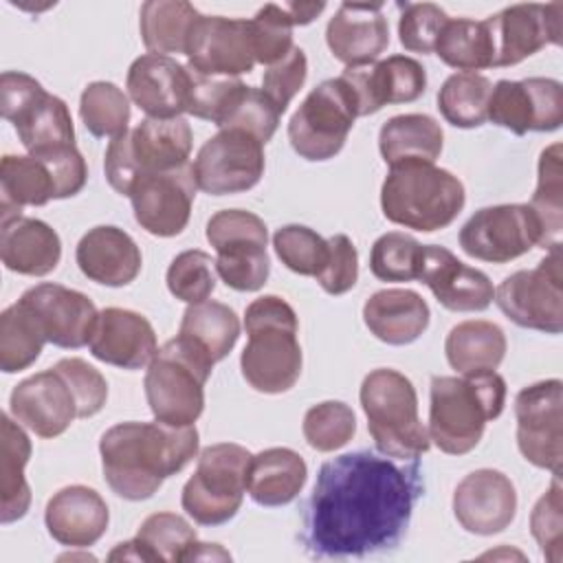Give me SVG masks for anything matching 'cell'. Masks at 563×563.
Wrapping results in <instances>:
<instances>
[{"label":"cell","instance_id":"obj_1","mask_svg":"<svg viewBox=\"0 0 563 563\" xmlns=\"http://www.w3.org/2000/svg\"><path fill=\"white\" fill-rule=\"evenodd\" d=\"M422 495L418 460L352 451L321 464L303 506L301 543L312 556H367L398 545Z\"/></svg>","mask_w":563,"mask_h":563},{"label":"cell","instance_id":"obj_2","mask_svg":"<svg viewBox=\"0 0 563 563\" xmlns=\"http://www.w3.org/2000/svg\"><path fill=\"white\" fill-rule=\"evenodd\" d=\"M99 453L112 493L141 501L196 457L198 431L194 424L174 427L158 420L119 422L101 435Z\"/></svg>","mask_w":563,"mask_h":563},{"label":"cell","instance_id":"obj_3","mask_svg":"<svg viewBox=\"0 0 563 563\" xmlns=\"http://www.w3.org/2000/svg\"><path fill=\"white\" fill-rule=\"evenodd\" d=\"M506 405V380L497 372L433 376L429 389V440L449 455L473 451Z\"/></svg>","mask_w":563,"mask_h":563},{"label":"cell","instance_id":"obj_4","mask_svg":"<svg viewBox=\"0 0 563 563\" xmlns=\"http://www.w3.org/2000/svg\"><path fill=\"white\" fill-rule=\"evenodd\" d=\"M244 328L249 334L240 356L244 380L262 394H282L295 387L303 358L292 306L277 295L257 297L246 306Z\"/></svg>","mask_w":563,"mask_h":563},{"label":"cell","instance_id":"obj_5","mask_svg":"<svg viewBox=\"0 0 563 563\" xmlns=\"http://www.w3.org/2000/svg\"><path fill=\"white\" fill-rule=\"evenodd\" d=\"M466 191L457 176L433 163L389 167L380 187L383 216L400 227L433 233L449 227L464 209Z\"/></svg>","mask_w":563,"mask_h":563},{"label":"cell","instance_id":"obj_6","mask_svg":"<svg viewBox=\"0 0 563 563\" xmlns=\"http://www.w3.org/2000/svg\"><path fill=\"white\" fill-rule=\"evenodd\" d=\"M358 398L369 435L383 455L418 460L429 451L431 440L418 416L416 387L405 374L391 367L372 369L361 383Z\"/></svg>","mask_w":563,"mask_h":563},{"label":"cell","instance_id":"obj_7","mask_svg":"<svg viewBox=\"0 0 563 563\" xmlns=\"http://www.w3.org/2000/svg\"><path fill=\"white\" fill-rule=\"evenodd\" d=\"M213 365L207 354L178 334L161 345L143 378L154 420L174 427L196 424L205 409V385Z\"/></svg>","mask_w":563,"mask_h":563},{"label":"cell","instance_id":"obj_8","mask_svg":"<svg viewBox=\"0 0 563 563\" xmlns=\"http://www.w3.org/2000/svg\"><path fill=\"white\" fill-rule=\"evenodd\" d=\"M191 145L194 134L187 119L145 117L134 130L110 141L103 158L106 178L117 194L130 196L141 176L187 165Z\"/></svg>","mask_w":563,"mask_h":563},{"label":"cell","instance_id":"obj_9","mask_svg":"<svg viewBox=\"0 0 563 563\" xmlns=\"http://www.w3.org/2000/svg\"><path fill=\"white\" fill-rule=\"evenodd\" d=\"M0 110L13 123L31 156L75 147V128L66 101L46 92L35 77L4 70L0 75Z\"/></svg>","mask_w":563,"mask_h":563},{"label":"cell","instance_id":"obj_10","mask_svg":"<svg viewBox=\"0 0 563 563\" xmlns=\"http://www.w3.org/2000/svg\"><path fill=\"white\" fill-rule=\"evenodd\" d=\"M253 455L233 442L209 444L198 455L196 473L185 482L183 510L200 526H222L242 506Z\"/></svg>","mask_w":563,"mask_h":563},{"label":"cell","instance_id":"obj_11","mask_svg":"<svg viewBox=\"0 0 563 563\" xmlns=\"http://www.w3.org/2000/svg\"><path fill=\"white\" fill-rule=\"evenodd\" d=\"M358 117V103L339 75L314 86L288 121V141L306 161L334 158Z\"/></svg>","mask_w":563,"mask_h":563},{"label":"cell","instance_id":"obj_12","mask_svg":"<svg viewBox=\"0 0 563 563\" xmlns=\"http://www.w3.org/2000/svg\"><path fill=\"white\" fill-rule=\"evenodd\" d=\"M563 271L561 249L548 255L528 271L508 275L495 288L499 310L519 328L559 334L563 330Z\"/></svg>","mask_w":563,"mask_h":563},{"label":"cell","instance_id":"obj_13","mask_svg":"<svg viewBox=\"0 0 563 563\" xmlns=\"http://www.w3.org/2000/svg\"><path fill=\"white\" fill-rule=\"evenodd\" d=\"M563 383L559 378L539 380L523 387L515 398L517 446L537 468L561 475L563 462Z\"/></svg>","mask_w":563,"mask_h":563},{"label":"cell","instance_id":"obj_14","mask_svg":"<svg viewBox=\"0 0 563 563\" xmlns=\"http://www.w3.org/2000/svg\"><path fill=\"white\" fill-rule=\"evenodd\" d=\"M539 220L530 205H495L475 211L460 229V246L466 255L506 264L539 244Z\"/></svg>","mask_w":563,"mask_h":563},{"label":"cell","instance_id":"obj_15","mask_svg":"<svg viewBox=\"0 0 563 563\" xmlns=\"http://www.w3.org/2000/svg\"><path fill=\"white\" fill-rule=\"evenodd\" d=\"M264 143L242 130H220L191 163L198 189L209 196L240 194L264 176Z\"/></svg>","mask_w":563,"mask_h":563},{"label":"cell","instance_id":"obj_16","mask_svg":"<svg viewBox=\"0 0 563 563\" xmlns=\"http://www.w3.org/2000/svg\"><path fill=\"white\" fill-rule=\"evenodd\" d=\"M488 121L517 136L552 132L563 123V86L550 77L499 79L488 97Z\"/></svg>","mask_w":563,"mask_h":563},{"label":"cell","instance_id":"obj_17","mask_svg":"<svg viewBox=\"0 0 563 563\" xmlns=\"http://www.w3.org/2000/svg\"><path fill=\"white\" fill-rule=\"evenodd\" d=\"M563 4L521 2L486 18L493 42V68L515 66L548 44H561Z\"/></svg>","mask_w":563,"mask_h":563},{"label":"cell","instance_id":"obj_18","mask_svg":"<svg viewBox=\"0 0 563 563\" xmlns=\"http://www.w3.org/2000/svg\"><path fill=\"white\" fill-rule=\"evenodd\" d=\"M196 189L189 163L178 169L145 174L130 191L134 220L156 238H174L189 222Z\"/></svg>","mask_w":563,"mask_h":563},{"label":"cell","instance_id":"obj_19","mask_svg":"<svg viewBox=\"0 0 563 563\" xmlns=\"http://www.w3.org/2000/svg\"><path fill=\"white\" fill-rule=\"evenodd\" d=\"M187 66L209 77H238L255 66L249 20L202 15L187 40Z\"/></svg>","mask_w":563,"mask_h":563},{"label":"cell","instance_id":"obj_20","mask_svg":"<svg viewBox=\"0 0 563 563\" xmlns=\"http://www.w3.org/2000/svg\"><path fill=\"white\" fill-rule=\"evenodd\" d=\"M18 301L37 319L48 343L66 350L90 343L99 310L88 295L46 282L29 288Z\"/></svg>","mask_w":563,"mask_h":563},{"label":"cell","instance_id":"obj_21","mask_svg":"<svg viewBox=\"0 0 563 563\" xmlns=\"http://www.w3.org/2000/svg\"><path fill=\"white\" fill-rule=\"evenodd\" d=\"M453 515L471 534H497L517 515V490L501 471L477 468L455 486Z\"/></svg>","mask_w":563,"mask_h":563},{"label":"cell","instance_id":"obj_22","mask_svg":"<svg viewBox=\"0 0 563 563\" xmlns=\"http://www.w3.org/2000/svg\"><path fill=\"white\" fill-rule=\"evenodd\" d=\"M9 413L46 440L62 435L79 418L73 389L55 367L20 380L9 396Z\"/></svg>","mask_w":563,"mask_h":563},{"label":"cell","instance_id":"obj_23","mask_svg":"<svg viewBox=\"0 0 563 563\" xmlns=\"http://www.w3.org/2000/svg\"><path fill=\"white\" fill-rule=\"evenodd\" d=\"M418 279L429 286L440 306L453 312H482L493 303L495 288L486 273L466 266L449 249L422 244Z\"/></svg>","mask_w":563,"mask_h":563},{"label":"cell","instance_id":"obj_24","mask_svg":"<svg viewBox=\"0 0 563 563\" xmlns=\"http://www.w3.org/2000/svg\"><path fill=\"white\" fill-rule=\"evenodd\" d=\"M341 77L356 97L358 117L374 114L389 103H411L427 90L422 64L407 55H391L376 64L345 68Z\"/></svg>","mask_w":563,"mask_h":563},{"label":"cell","instance_id":"obj_25","mask_svg":"<svg viewBox=\"0 0 563 563\" xmlns=\"http://www.w3.org/2000/svg\"><path fill=\"white\" fill-rule=\"evenodd\" d=\"M191 73L167 55L145 53L130 64L125 88L130 99L154 119H176L187 112Z\"/></svg>","mask_w":563,"mask_h":563},{"label":"cell","instance_id":"obj_26","mask_svg":"<svg viewBox=\"0 0 563 563\" xmlns=\"http://www.w3.org/2000/svg\"><path fill=\"white\" fill-rule=\"evenodd\" d=\"M88 347L97 361L121 369L147 367L158 352L152 323L141 312L114 306L99 312Z\"/></svg>","mask_w":563,"mask_h":563},{"label":"cell","instance_id":"obj_27","mask_svg":"<svg viewBox=\"0 0 563 563\" xmlns=\"http://www.w3.org/2000/svg\"><path fill=\"white\" fill-rule=\"evenodd\" d=\"M325 42L332 55L347 68L374 64L389 44V24L383 4L343 2L330 18Z\"/></svg>","mask_w":563,"mask_h":563},{"label":"cell","instance_id":"obj_28","mask_svg":"<svg viewBox=\"0 0 563 563\" xmlns=\"http://www.w3.org/2000/svg\"><path fill=\"white\" fill-rule=\"evenodd\" d=\"M44 523L57 543L66 548H88L106 534L110 512L95 488L73 484L48 499Z\"/></svg>","mask_w":563,"mask_h":563},{"label":"cell","instance_id":"obj_29","mask_svg":"<svg viewBox=\"0 0 563 563\" xmlns=\"http://www.w3.org/2000/svg\"><path fill=\"white\" fill-rule=\"evenodd\" d=\"M75 260L79 271L101 286L119 288L132 284L141 273V249L119 227L99 224L81 235Z\"/></svg>","mask_w":563,"mask_h":563},{"label":"cell","instance_id":"obj_30","mask_svg":"<svg viewBox=\"0 0 563 563\" xmlns=\"http://www.w3.org/2000/svg\"><path fill=\"white\" fill-rule=\"evenodd\" d=\"M0 257L11 273L44 277L62 260V240L44 220L15 216L2 220Z\"/></svg>","mask_w":563,"mask_h":563},{"label":"cell","instance_id":"obj_31","mask_svg":"<svg viewBox=\"0 0 563 563\" xmlns=\"http://www.w3.org/2000/svg\"><path fill=\"white\" fill-rule=\"evenodd\" d=\"M427 301L409 288H385L363 306L367 330L387 345H409L429 328Z\"/></svg>","mask_w":563,"mask_h":563},{"label":"cell","instance_id":"obj_32","mask_svg":"<svg viewBox=\"0 0 563 563\" xmlns=\"http://www.w3.org/2000/svg\"><path fill=\"white\" fill-rule=\"evenodd\" d=\"M308 479L303 457L288 446L264 449L251 460L246 493L260 506H286L301 493Z\"/></svg>","mask_w":563,"mask_h":563},{"label":"cell","instance_id":"obj_33","mask_svg":"<svg viewBox=\"0 0 563 563\" xmlns=\"http://www.w3.org/2000/svg\"><path fill=\"white\" fill-rule=\"evenodd\" d=\"M31 457V440L22 424L11 416L0 418V521L13 523L22 519L31 506V488L24 466Z\"/></svg>","mask_w":563,"mask_h":563},{"label":"cell","instance_id":"obj_34","mask_svg":"<svg viewBox=\"0 0 563 563\" xmlns=\"http://www.w3.org/2000/svg\"><path fill=\"white\" fill-rule=\"evenodd\" d=\"M444 143L440 123L429 114H396L378 132V150L389 167L402 163H433Z\"/></svg>","mask_w":563,"mask_h":563},{"label":"cell","instance_id":"obj_35","mask_svg":"<svg viewBox=\"0 0 563 563\" xmlns=\"http://www.w3.org/2000/svg\"><path fill=\"white\" fill-rule=\"evenodd\" d=\"M506 347L504 330L484 319H471L453 325L444 341L446 361L462 376L495 372L506 356Z\"/></svg>","mask_w":563,"mask_h":563},{"label":"cell","instance_id":"obj_36","mask_svg":"<svg viewBox=\"0 0 563 563\" xmlns=\"http://www.w3.org/2000/svg\"><path fill=\"white\" fill-rule=\"evenodd\" d=\"M55 200V183L48 167L35 156L7 154L0 163L2 220L22 216L24 207H42Z\"/></svg>","mask_w":563,"mask_h":563},{"label":"cell","instance_id":"obj_37","mask_svg":"<svg viewBox=\"0 0 563 563\" xmlns=\"http://www.w3.org/2000/svg\"><path fill=\"white\" fill-rule=\"evenodd\" d=\"M178 336L218 363L235 347L240 339V319L233 308L220 301L207 299L189 303L183 312Z\"/></svg>","mask_w":563,"mask_h":563},{"label":"cell","instance_id":"obj_38","mask_svg":"<svg viewBox=\"0 0 563 563\" xmlns=\"http://www.w3.org/2000/svg\"><path fill=\"white\" fill-rule=\"evenodd\" d=\"M198 18V9L185 0H147L141 7V40L152 55H185Z\"/></svg>","mask_w":563,"mask_h":563},{"label":"cell","instance_id":"obj_39","mask_svg":"<svg viewBox=\"0 0 563 563\" xmlns=\"http://www.w3.org/2000/svg\"><path fill=\"white\" fill-rule=\"evenodd\" d=\"M561 143H552L539 156L537 167V189L530 198V209L539 220V246L561 249L563 229V165H561Z\"/></svg>","mask_w":563,"mask_h":563},{"label":"cell","instance_id":"obj_40","mask_svg":"<svg viewBox=\"0 0 563 563\" xmlns=\"http://www.w3.org/2000/svg\"><path fill=\"white\" fill-rule=\"evenodd\" d=\"M433 53L446 66L462 73L493 68V42L484 20L449 18L438 35Z\"/></svg>","mask_w":563,"mask_h":563},{"label":"cell","instance_id":"obj_41","mask_svg":"<svg viewBox=\"0 0 563 563\" xmlns=\"http://www.w3.org/2000/svg\"><path fill=\"white\" fill-rule=\"evenodd\" d=\"M46 336L31 310L15 301L0 314V369L15 374L31 367L44 347Z\"/></svg>","mask_w":563,"mask_h":563},{"label":"cell","instance_id":"obj_42","mask_svg":"<svg viewBox=\"0 0 563 563\" xmlns=\"http://www.w3.org/2000/svg\"><path fill=\"white\" fill-rule=\"evenodd\" d=\"M493 84L479 73H455L438 92V110L455 128H479L488 121V97Z\"/></svg>","mask_w":563,"mask_h":563},{"label":"cell","instance_id":"obj_43","mask_svg":"<svg viewBox=\"0 0 563 563\" xmlns=\"http://www.w3.org/2000/svg\"><path fill=\"white\" fill-rule=\"evenodd\" d=\"M198 541L196 528L176 512L150 515L134 537L141 561L176 563L185 561L189 548Z\"/></svg>","mask_w":563,"mask_h":563},{"label":"cell","instance_id":"obj_44","mask_svg":"<svg viewBox=\"0 0 563 563\" xmlns=\"http://www.w3.org/2000/svg\"><path fill=\"white\" fill-rule=\"evenodd\" d=\"M79 117L92 136L117 139L128 132V95L112 81H92L79 97Z\"/></svg>","mask_w":563,"mask_h":563},{"label":"cell","instance_id":"obj_45","mask_svg":"<svg viewBox=\"0 0 563 563\" xmlns=\"http://www.w3.org/2000/svg\"><path fill=\"white\" fill-rule=\"evenodd\" d=\"M301 431L312 449L332 453L345 446L356 433V416L352 407L341 400H323L306 411Z\"/></svg>","mask_w":563,"mask_h":563},{"label":"cell","instance_id":"obj_46","mask_svg":"<svg viewBox=\"0 0 563 563\" xmlns=\"http://www.w3.org/2000/svg\"><path fill=\"white\" fill-rule=\"evenodd\" d=\"M422 244L407 233L389 231L380 235L369 253V271L380 282L418 279Z\"/></svg>","mask_w":563,"mask_h":563},{"label":"cell","instance_id":"obj_47","mask_svg":"<svg viewBox=\"0 0 563 563\" xmlns=\"http://www.w3.org/2000/svg\"><path fill=\"white\" fill-rule=\"evenodd\" d=\"M273 246L286 268L306 277H317L328 260V240L303 224H286L277 229Z\"/></svg>","mask_w":563,"mask_h":563},{"label":"cell","instance_id":"obj_48","mask_svg":"<svg viewBox=\"0 0 563 563\" xmlns=\"http://www.w3.org/2000/svg\"><path fill=\"white\" fill-rule=\"evenodd\" d=\"M169 292L185 303H200L216 290V260L200 249L178 253L165 275Z\"/></svg>","mask_w":563,"mask_h":563},{"label":"cell","instance_id":"obj_49","mask_svg":"<svg viewBox=\"0 0 563 563\" xmlns=\"http://www.w3.org/2000/svg\"><path fill=\"white\" fill-rule=\"evenodd\" d=\"M189 97H187V112L191 117L211 121L220 125L229 110L235 106L240 95L244 92L246 84L238 77H209L191 70Z\"/></svg>","mask_w":563,"mask_h":563},{"label":"cell","instance_id":"obj_50","mask_svg":"<svg viewBox=\"0 0 563 563\" xmlns=\"http://www.w3.org/2000/svg\"><path fill=\"white\" fill-rule=\"evenodd\" d=\"M216 273L229 288L238 292L260 290L271 273L266 246L244 244L220 251L216 257Z\"/></svg>","mask_w":563,"mask_h":563},{"label":"cell","instance_id":"obj_51","mask_svg":"<svg viewBox=\"0 0 563 563\" xmlns=\"http://www.w3.org/2000/svg\"><path fill=\"white\" fill-rule=\"evenodd\" d=\"M251 44L255 62L273 66L292 48V22L284 4H264L251 20Z\"/></svg>","mask_w":563,"mask_h":563},{"label":"cell","instance_id":"obj_52","mask_svg":"<svg viewBox=\"0 0 563 563\" xmlns=\"http://www.w3.org/2000/svg\"><path fill=\"white\" fill-rule=\"evenodd\" d=\"M282 112L266 97L262 88L246 86L235 106L229 110L224 121L218 125L220 130H242L255 136L260 143H268L279 125Z\"/></svg>","mask_w":563,"mask_h":563},{"label":"cell","instance_id":"obj_53","mask_svg":"<svg viewBox=\"0 0 563 563\" xmlns=\"http://www.w3.org/2000/svg\"><path fill=\"white\" fill-rule=\"evenodd\" d=\"M530 532L543 556L552 563L563 559V488L559 475H552L550 488L539 497L530 512Z\"/></svg>","mask_w":563,"mask_h":563},{"label":"cell","instance_id":"obj_54","mask_svg":"<svg viewBox=\"0 0 563 563\" xmlns=\"http://www.w3.org/2000/svg\"><path fill=\"white\" fill-rule=\"evenodd\" d=\"M207 242L213 246L216 253L244 246V244H260L266 246L268 231L260 216L244 209H222L213 213L207 222Z\"/></svg>","mask_w":563,"mask_h":563},{"label":"cell","instance_id":"obj_55","mask_svg":"<svg viewBox=\"0 0 563 563\" xmlns=\"http://www.w3.org/2000/svg\"><path fill=\"white\" fill-rule=\"evenodd\" d=\"M402 13L398 20V37L409 53H433L438 35L446 24L449 15L433 2L400 4Z\"/></svg>","mask_w":563,"mask_h":563},{"label":"cell","instance_id":"obj_56","mask_svg":"<svg viewBox=\"0 0 563 563\" xmlns=\"http://www.w3.org/2000/svg\"><path fill=\"white\" fill-rule=\"evenodd\" d=\"M53 367L70 385L79 418H90L103 409L108 398V383L99 369H95L90 363L77 356L59 358Z\"/></svg>","mask_w":563,"mask_h":563},{"label":"cell","instance_id":"obj_57","mask_svg":"<svg viewBox=\"0 0 563 563\" xmlns=\"http://www.w3.org/2000/svg\"><path fill=\"white\" fill-rule=\"evenodd\" d=\"M308 77V59L299 46H292L290 53L266 68L262 77V90L284 114L292 97L299 92Z\"/></svg>","mask_w":563,"mask_h":563},{"label":"cell","instance_id":"obj_58","mask_svg":"<svg viewBox=\"0 0 563 563\" xmlns=\"http://www.w3.org/2000/svg\"><path fill=\"white\" fill-rule=\"evenodd\" d=\"M358 279V253L345 233L328 238V260L317 275L319 286L328 295H343L354 288Z\"/></svg>","mask_w":563,"mask_h":563},{"label":"cell","instance_id":"obj_59","mask_svg":"<svg viewBox=\"0 0 563 563\" xmlns=\"http://www.w3.org/2000/svg\"><path fill=\"white\" fill-rule=\"evenodd\" d=\"M35 158H40L53 176L55 200L77 196L84 189V185L88 180V165H86L81 152L77 150V145L66 147V150H57V152H51V154H42V156H35Z\"/></svg>","mask_w":563,"mask_h":563},{"label":"cell","instance_id":"obj_60","mask_svg":"<svg viewBox=\"0 0 563 563\" xmlns=\"http://www.w3.org/2000/svg\"><path fill=\"white\" fill-rule=\"evenodd\" d=\"M284 9L290 15L292 26H303L310 24L325 9V2H288L284 4Z\"/></svg>","mask_w":563,"mask_h":563},{"label":"cell","instance_id":"obj_61","mask_svg":"<svg viewBox=\"0 0 563 563\" xmlns=\"http://www.w3.org/2000/svg\"><path fill=\"white\" fill-rule=\"evenodd\" d=\"M185 561H231V554L218 543H194Z\"/></svg>","mask_w":563,"mask_h":563}]
</instances>
